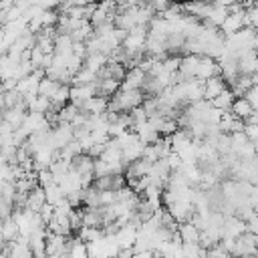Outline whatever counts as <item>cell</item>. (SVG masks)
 <instances>
[{
  "mask_svg": "<svg viewBox=\"0 0 258 258\" xmlns=\"http://www.w3.org/2000/svg\"><path fill=\"white\" fill-rule=\"evenodd\" d=\"M143 83H145V71H141L139 67H131L125 71V77L119 89H141Z\"/></svg>",
  "mask_w": 258,
  "mask_h": 258,
  "instance_id": "6da1fadb",
  "label": "cell"
},
{
  "mask_svg": "<svg viewBox=\"0 0 258 258\" xmlns=\"http://www.w3.org/2000/svg\"><path fill=\"white\" fill-rule=\"evenodd\" d=\"M107 103L109 99L107 97H101V95H95V97H89L87 101H83L79 105V109L87 115H99V113H105L107 111Z\"/></svg>",
  "mask_w": 258,
  "mask_h": 258,
  "instance_id": "7a4b0ae2",
  "label": "cell"
},
{
  "mask_svg": "<svg viewBox=\"0 0 258 258\" xmlns=\"http://www.w3.org/2000/svg\"><path fill=\"white\" fill-rule=\"evenodd\" d=\"M226 87H228V85H226V81L222 79V75H214V77L206 79V81H204V99H206V101H212V99L218 97Z\"/></svg>",
  "mask_w": 258,
  "mask_h": 258,
  "instance_id": "3957f363",
  "label": "cell"
},
{
  "mask_svg": "<svg viewBox=\"0 0 258 258\" xmlns=\"http://www.w3.org/2000/svg\"><path fill=\"white\" fill-rule=\"evenodd\" d=\"M214 75H220V67H218V60L212 58V56H200V64H198V73H196V79H210Z\"/></svg>",
  "mask_w": 258,
  "mask_h": 258,
  "instance_id": "277c9868",
  "label": "cell"
},
{
  "mask_svg": "<svg viewBox=\"0 0 258 258\" xmlns=\"http://www.w3.org/2000/svg\"><path fill=\"white\" fill-rule=\"evenodd\" d=\"M44 202H46V200H44V189H42L40 185H34V187L26 194L24 210H28V212H38Z\"/></svg>",
  "mask_w": 258,
  "mask_h": 258,
  "instance_id": "5b68a950",
  "label": "cell"
},
{
  "mask_svg": "<svg viewBox=\"0 0 258 258\" xmlns=\"http://www.w3.org/2000/svg\"><path fill=\"white\" fill-rule=\"evenodd\" d=\"M95 87H97V95L109 99V97H113V95L119 91L121 81H115V79H111V77H107V79H97V81H95Z\"/></svg>",
  "mask_w": 258,
  "mask_h": 258,
  "instance_id": "8992f818",
  "label": "cell"
},
{
  "mask_svg": "<svg viewBox=\"0 0 258 258\" xmlns=\"http://www.w3.org/2000/svg\"><path fill=\"white\" fill-rule=\"evenodd\" d=\"M252 111H256V109H252L250 107V103L244 99V97H234V101H232V105H230V113L236 117V119H246Z\"/></svg>",
  "mask_w": 258,
  "mask_h": 258,
  "instance_id": "52a82bcc",
  "label": "cell"
},
{
  "mask_svg": "<svg viewBox=\"0 0 258 258\" xmlns=\"http://www.w3.org/2000/svg\"><path fill=\"white\" fill-rule=\"evenodd\" d=\"M107 54H103V52H91V54H85V58H83V69H89V71H93L95 75H97V71L101 69V67H105L107 64Z\"/></svg>",
  "mask_w": 258,
  "mask_h": 258,
  "instance_id": "ba28073f",
  "label": "cell"
},
{
  "mask_svg": "<svg viewBox=\"0 0 258 258\" xmlns=\"http://www.w3.org/2000/svg\"><path fill=\"white\" fill-rule=\"evenodd\" d=\"M177 236H179V240L181 242H198V238H200V230L191 224V222H181V224H177Z\"/></svg>",
  "mask_w": 258,
  "mask_h": 258,
  "instance_id": "9c48e42d",
  "label": "cell"
},
{
  "mask_svg": "<svg viewBox=\"0 0 258 258\" xmlns=\"http://www.w3.org/2000/svg\"><path fill=\"white\" fill-rule=\"evenodd\" d=\"M58 81H54V79H50V77H42L40 81H38V87H36V95H40V97H50L56 89H58Z\"/></svg>",
  "mask_w": 258,
  "mask_h": 258,
  "instance_id": "30bf717a",
  "label": "cell"
},
{
  "mask_svg": "<svg viewBox=\"0 0 258 258\" xmlns=\"http://www.w3.org/2000/svg\"><path fill=\"white\" fill-rule=\"evenodd\" d=\"M232 101H234V95H232V91L226 87V89H224L218 97H214L210 103H212V107H216V109H220V111H230Z\"/></svg>",
  "mask_w": 258,
  "mask_h": 258,
  "instance_id": "8fae6325",
  "label": "cell"
},
{
  "mask_svg": "<svg viewBox=\"0 0 258 258\" xmlns=\"http://www.w3.org/2000/svg\"><path fill=\"white\" fill-rule=\"evenodd\" d=\"M0 236H2L4 242H10V240H14L18 236V226H16V222L12 218L2 220V224H0Z\"/></svg>",
  "mask_w": 258,
  "mask_h": 258,
  "instance_id": "7c38bea8",
  "label": "cell"
},
{
  "mask_svg": "<svg viewBox=\"0 0 258 258\" xmlns=\"http://www.w3.org/2000/svg\"><path fill=\"white\" fill-rule=\"evenodd\" d=\"M42 189H44V200H46V204H50V206H56V204L64 198L62 189H60L56 183H50V185H46V187H42Z\"/></svg>",
  "mask_w": 258,
  "mask_h": 258,
  "instance_id": "4fadbf2b",
  "label": "cell"
},
{
  "mask_svg": "<svg viewBox=\"0 0 258 258\" xmlns=\"http://www.w3.org/2000/svg\"><path fill=\"white\" fill-rule=\"evenodd\" d=\"M36 183H38L40 187H46V185L54 183V175H52L48 169H38V171H36Z\"/></svg>",
  "mask_w": 258,
  "mask_h": 258,
  "instance_id": "5bb4252c",
  "label": "cell"
},
{
  "mask_svg": "<svg viewBox=\"0 0 258 258\" xmlns=\"http://www.w3.org/2000/svg\"><path fill=\"white\" fill-rule=\"evenodd\" d=\"M242 97L250 103V107H252V109H256V107H258V87H256V85H252L250 89H246Z\"/></svg>",
  "mask_w": 258,
  "mask_h": 258,
  "instance_id": "9a60e30c",
  "label": "cell"
},
{
  "mask_svg": "<svg viewBox=\"0 0 258 258\" xmlns=\"http://www.w3.org/2000/svg\"><path fill=\"white\" fill-rule=\"evenodd\" d=\"M206 258H230V254L220 246V244H214L206 250Z\"/></svg>",
  "mask_w": 258,
  "mask_h": 258,
  "instance_id": "2e32d148",
  "label": "cell"
},
{
  "mask_svg": "<svg viewBox=\"0 0 258 258\" xmlns=\"http://www.w3.org/2000/svg\"><path fill=\"white\" fill-rule=\"evenodd\" d=\"M52 214H54V206H50V204H46V202H44V204L40 206V210H38V216H40V220L44 222V226L52 220Z\"/></svg>",
  "mask_w": 258,
  "mask_h": 258,
  "instance_id": "e0dca14e",
  "label": "cell"
},
{
  "mask_svg": "<svg viewBox=\"0 0 258 258\" xmlns=\"http://www.w3.org/2000/svg\"><path fill=\"white\" fill-rule=\"evenodd\" d=\"M244 135L248 141L256 143V137H258V125H244Z\"/></svg>",
  "mask_w": 258,
  "mask_h": 258,
  "instance_id": "ac0fdd59",
  "label": "cell"
},
{
  "mask_svg": "<svg viewBox=\"0 0 258 258\" xmlns=\"http://www.w3.org/2000/svg\"><path fill=\"white\" fill-rule=\"evenodd\" d=\"M151 250H143V252H133V258H149Z\"/></svg>",
  "mask_w": 258,
  "mask_h": 258,
  "instance_id": "d6986e66",
  "label": "cell"
},
{
  "mask_svg": "<svg viewBox=\"0 0 258 258\" xmlns=\"http://www.w3.org/2000/svg\"><path fill=\"white\" fill-rule=\"evenodd\" d=\"M97 258H103V256H97Z\"/></svg>",
  "mask_w": 258,
  "mask_h": 258,
  "instance_id": "ffe728a7",
  "label": "cell"
}]
</instances>
